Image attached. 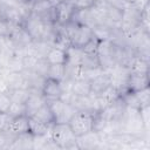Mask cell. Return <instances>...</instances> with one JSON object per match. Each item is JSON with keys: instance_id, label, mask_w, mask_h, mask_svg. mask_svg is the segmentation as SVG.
<instances>
[{"instance_id": "cell-14", "label": "cell", "mask_w": 150, "mask_h": 150, "mask_svg": "<svg viewBox=\"0 0 150 150\" xmlns=\"http://www.w3.org/2000/svg\"><path fill=\"white\" fill-rule=\"evenodd\" d=\"M70 90L77 96L89 95L90 94V81H88L86 79H82V77H77V79L71 81Z\"/></svg>"}, {"instance_id": "cell-17", "label": "cell", "mask_w": 150, "mask_h": 150, "mask_svg": "<svg viewBox=\"0 0 150 150\" xmlns=\"http://www.w3.org/2000/svg\"><path fill=\"white\" fill-rule=\"evenodd\" d=\"M7 94L9 95L12 102L25 103L29 96V90L25 88H16V89H9Z\"/></svg>"}, {"instance_id": "cell-27", "label": "cell", "mask_w": 150, "mask_h": 150, "mask_svg": "<svg viewBox=\"0 0 150 150\" xmlns=\"http://www.w3.org/2000/svg\"><path fill=\"white\" fill-rule=\"evenodd\" d=\"M97 46H98V40L93 36V39L82 48L84 53H90V54H97Z\"/></svg>"}, {"instance_id": "cell-25", "label": "cell", "mask_w": 150, "mask_h": 150, "mask_svg": "<svg viewBox=\"0 0 150 150\" xmlns=\"http://www.w3.org/2000/svg\"><path fill=\"white\" fill-rule=\"evenodd\" d=\"M12 100L7 93H0V112H7Z\"/></svg>"}, {"instance_id": "cell-21", "label": "cell", "mask_w": 150, "mask_h": 150, "mask_svg": "<svg viewBox=\"0 0 150 150\" xmlns=\"http://www.w3.org/2000/svg\"><path fill=\"white\" fill-rule=\"evenodd\" d=\"M5 69H7L8 71H16V73H20L23 70V64H22V57L20 56H16V55H13L7 64L5 66Z\"/></svg>"}, {"instance_id": "cell-19", "label": "cell", "mask_w": 150, "mask_h": 150, "mask_svg": "<svg viewBox=\"0 0 150 150\" xmlns=\"http://www.w3.org/2000/svg\"><path fill=\"white\" fill-rule=\"evenodd\" d=\"M47 77L54 79L57 81H62L64 79V64H49L48 71H47Z\"/></svg>"}, {"instance_id": "cell-26", "label": "cell", "mask_w": 150, "mask_h": 150, "mask_svg": "<svg viewBox=\"0 0 150 150\" xmlns=\"http://www.w3.org/2000/svg\"><path fill=\"white\" fill-rule=\"evenodd\" d=\"M75 9H87L96 4V0H71Z\"/></svg>"}, {"instance_id": "cell-18", "label": "cell", "mask_w": 150, "mask_h": 150, "mask_svg": "<svg viewBox=\"0 0 150 150\" xmlns=\"http://www.w3.org/2000/svg\"><path fill=\"white\" fill-rule=\"evenodd\" d=\"M66 53H67V62H68V63L80 66L81 57H82V55H83L82 48H76V47L70 46V47L66 50Z\"/></svg>"}, {"instance_id": "cell-23", "label": "cell", "mask_w": 150, "mask_h": 150, "mask_svg": "<svg viewBox=\"0 0 150 150\" xmlns=\"http://www.w3.org/2000/svg\"><path fill=\"white\" fill-rule=\"evenodd\" d=\"M48 67H49V63L47 62L46 59H39L33 70H34L35 73H38L39 75H41V76H43V77H47Z\"/></svg>"}, {"instance_id": "cell-24", "label": "cell", "mask_w": 150, "mask_h": 150, "mask_svg": "<svg viewBox=\"0 0 150 150\" xmlns=\"http://www.w3.org/2000/svg\"><path fill=\"white\" fill-rule=\"evenodd\" d=\"M38 57H35L34 55L27 54L25 56H22V64H23V70H33L36 62H38Z\"/></svg>"}, {"instance_id": "cell-29", "label": "cell", "mask_w": 150, "mask_h": 150, "mask_svg": "<svg viewBox=\"0 0 150 150\" xmlns=\"http://www.w3.org/2000/svg\"><path fill=\"white\" fill-rule=\"evenodd\" d=\"M0 5H1V0H0Z\"/></svg>"}, {"instance_id": "cell-2", "label": "cell", "mask_w": 150, "mask_h": 150, "mask_svg": "<svg viewBox=\"0 0 150 150\" xmlns=\"http://www.w3.org/2000/svg\"><path fill=\"white\" fill-rule=\"evenodd\" d=\"M47 103L50 107L55 123H68L70 118L77 112L74 105H71L70 103L63 102L60 98L47 101Z\"/></svg>"}, {"instance_id": "cell-28", "label": "cell", "mask_w": 150, "mask_h": 150, "mask_svg": "<svg viewBox=\"0 0 150 150\" xmlns=\"http://www.w3.org/2000/svg\"><path fill=\"white\" fill-rule=\"evenodd\" d=\"M8 90H9V88L6 82V79L0 70V93H8Z\"/></svg>"}, {"instance_id": "cell-10", "label": "cell", "mask_w": 150, "mask_h": 150, "mask_svg": "<svg viewBox=\"0 0 150 150\" xmlns=\"http://www.w3.org/2000/svg\"><path fill=\"white\" fill-rule=\"evenodd\" d=\"M46 102H47V100L43 97L42 93H40V91H30L29 90V96H28L27 101L25 102L27 116L32 115L34 111H36Z\"/></svg>"}, {"instance_id": "cell-9", "label": "cell", "mask_w": 150, "mask_h": 150, "mask_svg": "<svg viewBox=\"0 0 150 150\" xmlns=\"http://www.w3.org/2000/svg\"><path fill=\"white\" fill-rule=\"evenodd\" d=\"M42 95L47 101L50 100H56L60 98L62 94V87H61V81L54 80V79H46L42 86Z\"/></svg>"}, {"instance_id": "cell-11", "label": "cell", "mask_w": 150, "mask_h": 150, "mask_svg": "<svg viewBox=\"0 0 150 150\" xmlns=\"http://www.w3.org/2000/svg\"><path fill=\"white\" fill-rule=\"evenodd\" d=\"M110 76L107 71H104L103 74L98 75L97 77H95L94 80L90 81V94L93 95H100L101 93H103L108 87H110Z\"/></svg>"}, {"instance_id": "cell-4", "label": "cell", "mask_w": 150, "mask_h": 150, "mask_svg": "<svg viewBox=\"0 0 150 150\" xmlns=\"http://www.w3.org/2000/svg\"><path fill=\"white\" fill-rule=\"evenodd\" d=\"M22 26L33 40H40L41 39L43 30H45V22L41 20V18L39 15H35L32 13L25 20Z\"/></svg>"}, {"instance_id": "cell-20", "label": "cell", "mask_w": 150, "mask_h": 150, "mask_svg": "<svg viewBox=\"0 0 150 150\" xmlns=\"http://www.w3.org/2000/svg\"><path fill=\"white\" fill-rule=\"evenodd\" d=\"M54 5V2L52 0H40V1H35L32 5V13L35 15H41L45 12H47L49 8H52Z\"/></svg>"}, {"instance_id": "cell-3", "label": "cell", "mask_w": 150, "mask_h": 150, "mask_svg": "<svg viewBox=\"0 0 150 150\" xmlns=\"http://www.w3.org/2000/svg\"><path fill=\"white\" fill-rule=\"evenodd\" d=\"M93 121H94V112L77 111L70 118L68 124L71 128L74 135L76 137H80L93 130Z\"/></svg>"}, {"instance_id": "cell-22", "label": "cell", "mask_w": 150, "mask_h": 150, "mask_svg": "<svg viewBox=\"0 0 150 150\" xmlns=\"http://www.w3.org/2000/svg\"><path fill=\"white\" fill-rule=\"evenodd\" d=\"M7 114L11 117H16V116H20V115H27L25 103L12 102L11 105H9V108H8V110H7Z\"/></svg>"}, {"instance_id": "cell-8", "label": "cell", "mask_w": 150, "mask_h": 150, "mask_svg": "<svg viewBox=\"0 0 150 150\" xmlns=\"http://www.w3.org/2000/svg\"><path fill=\"white\" fill-rule=\"evenodd\" d=\"M93 39V30L86 25H79L74 35L70 39L71 46L76 48H83Z\"/></svg>"}, {"instance_id": "cell-1", "label": "cell", "mask_w": 150, "mask_h": 150, "mask_svg": "<svg viewBox=\"0 0 150 150\" xmlns=\"http://www.w3.org/2000/svg\"><path fill=\"white\" fill-rule=\"evenodd\" d=\"M77 137L74 135L68 123H54L50 130V139L59 148H80L77 144Z\"/></svg>"}, {"instance_id": "cell-13", "label": "cell", "mask_w": 150, "mask_h": 150, "mask_svg": "<svg viewBox=\"0 0 150 150\" xmlns=\"http://www.w3.org/2000/svg\"><path fill=\"white\" fill-rule=\"evenodd\" d=\"M46 60L49 64H64L67 62V53L66 50L53 46L49 49Z\"/></svg>"}, {"instance_id": "cell-7", "label": "cell", "mask_w": 150, "mask_h": 150, "mask_svg": "<svg viewBox=\"0 0 150 150\" xmlns=\"http://www.w3.org/2000/svg\"><path fill=\"white\" fill-rule=\"evenodd\" d=\"M5 132L12 134L14 136L29 132V117L27 115H20L16 117H12Z\"/></svg>"}, {"instance_id": "cell-6", "label": "cell", "mask_w": 150, "mask_h": 150, "mask_svg": "<svg viewBox=\"0 0 150 150\" xmlns=\"http://www.w3.org/2000/svg\"><path fill=\"white\" fill-rule=\"evenodd\" d=\"M55 9H56V16H57L56 23L64 25L71 20V16L75 12V6L71 0H63V1H59L55 5Z\"/></svg>"}, {"instance_id": "cell-16", "label": "cell", "mask_w": 150, "mask_h": 150, "mask_svg": "<svg viewBox=\"0 0 150 150\" xmlns=\"http://www.w3.org/2000/svg\"><path fill=\"white\" fill-rule=\"evenodd\" d=\"M80 66H81L82 69H90V68L100 67L97 54H90V53H84L83 52V55L81 57Z\"/></svg>"}, {"instance_id": "cell-5", "label": "cell", "mask_w": 150, "mask_h": 150, "mask_svg": "<svg viewBox=\"0 0 150 150\" xmlns=\"http://www.w3.org/2000/svg\"><path fill=\"white\" fill-rule=\"evenodd\" d=\"M149 88L148 73H136L130 70V75L127 82V91H139Z\"/></svg>"}, {"instance_id": "cell-15", "label": "cell", "mask_w": 150, "mask_h": 150, "mask_svg": "<svg viewBox=\"0 0 150 150\" xmlns=\"http://www.w3.org/2000/svg\"><path fill=\"white\" fill-rule=\"evenodd\" d=\"M29 117H33V118H36L43 123H49V124H53L55 123L54 122V116H53V112L50 110V107L49 104L46 102L43 105H41L36 111H34L32 115H29Z\"/></svg>"}, {"instance_id": "cell-12", "label": "cell", "mask_w": 150, "mask_h": 150, "mask_svg": "<svg viewBox=\"0 0 150 150\" xmlns=\"http://www.w3.org/2000/svg\"><path fill=\"white\" fill-rule=\"evenodd\" d=\"M53 124L43 123L36 118L29 117V132L33 136H49L50 137V130H52Z\"/></svg>"}]
</instances>
